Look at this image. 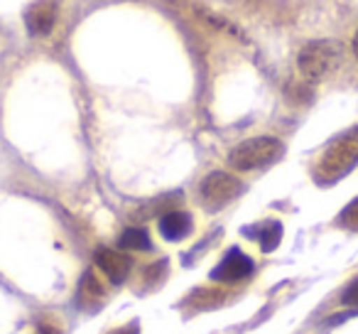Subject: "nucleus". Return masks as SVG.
Wrapping results in <instances>:
<instances>
[{"label": "nucleus", "instance_id": "obj_5", "mask_svg": "<svg viewBox=\"0 0 358 334\" xmlns=\"http://www.w3.org/2000/svg\"><path fill=\"white\" fill-rule=\"evenodd\" d=\"M253 270H255L253 258H248L241 249H231L221 258V263L211 270V280H216V283H238V280L253 275Z\"/></svg>", "mask_w": 358, "mask_h": 334}, {"label": "nucleus", "instance_id": "obj_2", "mask_svg": "<svg viewBox=\"0 0 358 334\" xmlns=\"http://www.w3.org/2000/svg\"><path fill=\"white\" fill-rule=\"evenodd\" d=\"M282 155H285V145L278 138L260 135V138H250L243 140L241 145H236L229 153V165L238 172H250L278 162Z\"/></svg>", "mask_w": 358, "mask_h": 334}, {"label": "nucleus", "instance_id": "obj_10", "mask_svg": "<svg viewBox=\"0 0 358 334\" xmlns=\"http://www.w3.org/2000/svg\"><path fill=\"white\" fill-rule=\"evenodd\" d=\"M118 246L125 251H150L152 249V244H150V236L145 229H125L123 234H120L118 239Z\"/></svg>", "mask_w": 358, "mask_h": 334}, {"label": "nucleus", "instance_id": "obj_13", "mask_svg": "<svg viewBox=\"0 0 358 334\" xmlns=\"http://www.w3.org/2000/svg\"><path fill=\"white\" fill-rule=\"evenodd\" d=\"M341 302L346 305V307H358V278H353L351 283L343 288Z\"/></svg>", "mask_w": 358, "mask_h": 334}, {"label": "nucleus", "instance_id": "obj_11", "mask_svg": "<svg viewBox=\"0 0 358 334\" xmlns=\"http://www.w3.org/2000/svg\"><path fill=\"white\" fill-rule=\"evenodd\" d=\"M96 295H103V290H101L99 280L94 278L91 273L84 275V280H81V288H79V302H86V298H96Z\"/></svg>", "mask_w": 358, "mask_h": 334}, {"label": "nucleus", "instance_id": "obj_3", "mask_svg": "<svg viewBox=\"0 0 358 334\" xmlns=\"http://www.w3.org/2000/svg\"><path fill=\"white\" fill-rule=\"evenodd\" d=\"M338 47L334 42L319 40V42H309L302 52H299V71L307 81H319L329 74V71L336 67L338 62Z\"/></svg>", "mask_w": 358, "mask_h": 334}, {"label": "nucleus", "instance_id": "obj_12", "mask_svg": "<svg viewBox=\"0 0 358 334\" xmlns=\"http://www.w3.org/2000/svg\"><path fill=\"white\" fill-rule=\"evenodd\" d=\"M338 224L346 226V229L358 231V200H353L351 204L338 214Z\"/></svg>", "mask_w": 358, "mask_h": 334}, {"label": "nucleus", "instance_id": "obj_4", "mask_svg": "<svg viewBox=\"0 0 358 334\" xmlns=\"http://www.w3.org/2000/svg\"><path fill=\"white\" fill-rule=\"evenodd\" d=\"M243 192V182L229 172H211L199 187V200L209 211H219Z\"/></svg>", "mask_w": 358, "mask_h": 334}, {"label": "nucleus", "instance_id": "obj_14", "mask_svg": "<svg viewBox=\"0 0 358 334\" xmlns=\"http://www.w3.org/2000/svg\"><path fill=\"white\" fill-rule=\"evenodd\" d=\"M118 334H138V322L128 324V327H125V329H120Z\"/></svg>", "mask_w": 358, "mask_h": 334}, {"label": "nucleus", "instance_id": "obj_8", "mask_svg": "<svg viewBox=\"0 0 358 334\" xmlns=\"http://www.w3.org/2000/svg\"><path fill=\"white\" fill-rule=\"evenodd\" d=\"M157 229H159V234H162V239L182 241V239H187L192 231V216L187 214V211H167V214L159 216Z\"/></svg>", "mask_w": 358, "mask_h": 334}, {"label": "nucleus", "instance_id": "obj_7", "mask_svg": "<svg viewBox=\"0 0 358 334\" xmlns=\"http://www.w3.org/2000/svg\"><path fill=\"white\" fill-rule=\"evenodd\" d=\"M57 22V6L52 0H40L35 6L27 8L25 13V25H27V32L32 37H45L52 32Z\"/></svg>", "mask_w": 358, "mask_h": 334}, {"label": "nucleus", "instance_id": "obj_9", "mask_svg": "<svg viewBox=\"0 0 358 334\" xmlns=\"http://www.w3.org/2000/svg\"><path fill=\"white\" fill-rule=\"evenodd\" d=\"M248 236H255L260 249H263L265 253H270V251L278 249L280 241H282V224H280V221H265L263 226L255 229V234H248Z\"/></svg>", "mask_w": 358, "mask_h": 334}, {"label": "nucleus", "instance_id": "obj_15", "mask_svg": "<svg viewBox=\"0 0 358 334\" xmlns=\"http://www.w3.org/2000/svg\"><path fill=\"white\" fill-rule=\"evenodd\" d=\"M353 55L358 57V32H356V37H353Z\"/></svg>", "mask_w": 358, "mask_h": 334}, {"label": "nucleus", "instance_id": "obj_1", "mask_svg": "<svg viewBox=\"0 0 358 334\" xmlns=\"http://www.w3.org/2000/svg\"><path fill=\"white\" fill-rule=\"evenodd\" d=\"M358 165V128L346 130L338 135L319 158L317 165V180L324 185H331L338 177L348 175Z\"/></svg>", "mask_w": 358, "mask_h": 334}, {"label": "nucleus", "instance_id": "obj_16", "mask_svg": "<svg viewBox=\"0 0 358 334\" xmlns=\"http://www.w3.org/2000/svg\"><path fill=\"white\" fill-rule=\"evenodd\" d=\"M40 334H57V332H55L52 327H42V332H40Z\"/></svg>", "mask_w": 358, "mask_h": 334}, {"label": "nucleus", "instance_id": "obj_6", "mask_svg": "<svg viewBox=\"0 0 358 334\" xmlns=\"http://www.w3.org/2000/svg\"><path fill=\"white\" fill-rule=\"evenodd\" d=\"M94 260H96V265L108 275L110 283H115V285L125 283L128 275H130V268H133V263H130L128 256L120 253V251H115V249H106V246L96 249Z\"/></svg>", "mask_w": 358, "mask_h": 334}]
</instances>
